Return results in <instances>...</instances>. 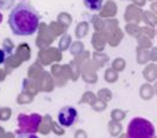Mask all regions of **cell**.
<instances>
[{
    "mask_svg": "<svg viewBox=\"0 0 157 138\" xmlns=\"http://www.w3.org/2000/svg\"><path fill=\"white\" fill-rule=\"evenodd\" d=\"M40 24V14L27 1H20L11 10L8 15V25L17 36L34 34Z\"/></svg>",
    "mask_w": 157,
    "mask_h": 138,
    "instance_id": "6da1fadb",
    "label": "cell"
},
{
    "mask_svg": "<svg viewBox=\"0 0 157 138\" xmlns=\"http://www.w3.org/2000/svg\"><path fill=\"white\" fill-rule=\"evenodd\" d=\"M126 136L128 138H154L155 128L152 123L148 119L142 117H135L128 124Z\"/></svg>",
    "mask_w": 157,
    "mask_h": 138,
    "instance_id": "7a4b0ae2",
    "label": "cell"
},
{
    "mask_svg": "<svg viewBox=\"0 0 157 138\" xmlns=\"http://www.w3.org/2000/svg\"><path fill=\"white\" fill-rule=\"evenodd\" d=\"M78 121V111L76 107L66 105L60 109L57 116V122L62 128H71Z\"/></svg>",
    "mask_w": 157,
    "mask_h": 138,
    "instance_id": "3957f363",
    "label": "cell"
},
{
    "mask_svg": "<svg viewBox=\"0 0 157 138\" xmlns=\"http://www.w3.org/2000/svg\"><path fill=\"white\" fill-rule=\"evenodd\" d=\"M83 1H84L85 7L90 11H94V12L101 11L103 2H104V0H83Z\"/></svg>",
    "mask_w": 157,
    "mask_h": 138,
    "instance_id": "277c9868",
    "label": "cell"
},
{
    "mask_svg": "<svg viewBox=\"0 0 157 138\" xmlns=\"http://www.w3.org/2000/svg\"><path fill=\"white\" fill-rule=\"evenodd\" d=\"M17 138H39L36 133H31V132H19L17 135Z\"/></svg>",
    "mask_w": 157,
    "mask_h": 138,
    "instance_id": "5b68a950",
    "label": "cell"
},
{
    "mask_svg": "<svg viewBox=\"0 0 157 138\" xmlns=\"http://www.w3.org/2000/svg\"><path fill=\"white\" fill-rule=\"evenodd\" d=\"M10 56H11L10 52H7V51H5V50H1V48H0V64H4V61L6 60Z\"/></svg>",
    "mask_w": 157,
    "mask_h": 138,
    "instance_id": "8992f818",
    "label": "cell"
}]
</instances>
